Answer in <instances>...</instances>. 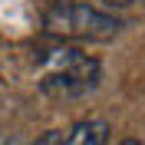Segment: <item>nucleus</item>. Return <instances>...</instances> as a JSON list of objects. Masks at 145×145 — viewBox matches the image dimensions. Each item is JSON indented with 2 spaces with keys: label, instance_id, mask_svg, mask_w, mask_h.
I'll return each instance as SVG.
<instances>
[{
  "label": "nucleus",
  "instance_id": "7ed1b4c3",
  "mask_svg": "<svg viewBox=\"0 0 145 145\" xmlns=\"http://www.w3.org/2000/svg\"><path fill=\"white\" fill-rule=\"evenodd\" d=\"M109 142V122L106 119H82L72 129H66L63 145H106Z\"/></svg>",
  "mask_w": 145,
  "mask_h": 145
},
{
  "label": "nucleus",
  "instance_id": "f03ea898",
  "mask_svg": "<svg viewBox=\"0 0 145 145\" xmlns=\"http://www.w3.org/2000/svg\"><path fill=\"white\" fill-rule=\"evenodd\" d=\"M50 76L43 79L46 92H59V96H79L89 92L99 82V63L89 59L86 53L72 50V46H56L50 53Z\"/></svg>",
  "mask_w": 145,
  "mask_h": 145
},
{
  "label": "nucleus",
  "instance_id": "f257e3e1",
  "mask_svg": "<svg viewBox=\"0 0 145 145\" xmlns=\"http://www.w3.org/2000/svg\"><path fill=\"white\" fill-rule=\"evenodd\" d=\"M43 27H46V33L63 36V40H112L122 30V20L112 17V13H102L89 3L59 0L46 10Z\"/></svg>",
  "mask_w": 145,
  "mask_h": 145
},
{
  "label": "nucleus",
  "instance_id": "39448f33",
  "mask_svg": "<svg viewBox=\"0 0 145 145\" xmlns=\"http://www.w3.org/2000/svg\"><path fill=\"white\" fill-rule=\"evenodd\" d=\"M109 3H112V7H129L132 0H109Z\"/></svg>",
  "mask_w": 145,
  "mask_h": 145
},
{
  "label": "nucleus",
  "instance_id": "20e7f679",
  "mask_svg": "<svg viewBox=\"0 0 145 145\" xmlns=\"http://www.w3.org/2000/svg\"><path fill=\"white\" fill-rule=\"evenodd\" d=\"M63 135H66V132H59V129H53V132H46V135L40 138L36 145H63Z\"/></svg>",
  "mask_w": 145,
  "mask_h": 145
},
{
  "label": "nucleus",
  "instance_id": "423d86ee",
  "mask_svg": "<svg viewBox=\"0 0 145 145\" xmlns=\"http://www.w3.org/2000/svg\"><path fill=\"white\" fill-rule=\"evenodd\" d=\"M119 145H142V142H135V138H125V142H119Z\"/></svg>",
  "mask_w": 145,
  "mask_h": 145
}]
</instances>
